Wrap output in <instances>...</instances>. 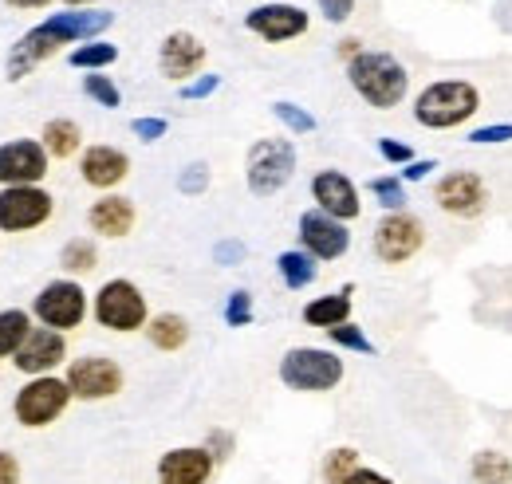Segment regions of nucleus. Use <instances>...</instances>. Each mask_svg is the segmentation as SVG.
<instances>
[{
    "label": "nucleus",
    "mask_w": 512,
    "mask_h": 484,
    "mask_svg": "<svg viewBox=\"0 0 512 484\" xmlns=\"http://www.w3.org/2000/svg\"><path fill=\"white\" fill-rule=\"evenodd\" d=\"M115 24V12H99V8H71V12H56L44 24L28 28L12 52H8V79H24L32 75L44 60H52L64 44H87L99 32H107Z\"/></svg>",
    "instance_id": "1"
},
{
    "label": "nucleus",
    "mask_w": 512,
    "mask_h": 484,
    "mask_svg": "<svg viewBox=\"0 0 512 484\" xmlns=\"http://www.w3.org/2000/svg\"><path fill=\"white\" fill-rule=\"evenodd\" d=\"M347 83L375 111H390L410 95V71L390 52H367L363 48L355 60H347Z\"/></svg>",
    "instance_id": "2"
},
{
    "label": "nucleus",
    "mask_w": 512,
    "mask_h": 484,
    "mask_svg": "<svg viewBox=\"0 0 512 484\" xmlns=\"http://www.w3.org/2000/svg\"><path fill=\"white\" fill-rule=\"evenodd\" d=\"M481 111V91L469 79H438L414 99V122L426 130H457Z\"/></svg>",
    "instance_id": "3"
},
{
    "label": "nucleus",
    "mask_w": 512,
    "mask_h": 484,
    "mask_svg": "<svg viewBox=\"0 0 512 484\" xmlns=\"http://www.w3.org/2000/svg\"><path fill=\"white\" fill-rule=\"evenodd\" d=\"M347 366L327 347H292L280 359V382L296 394H327L343 382Z\"/></svg>",
    "instance_id": "4"
},
{
    "label": "nucleus",
    "mask_w": 512,
    "mask_h": 484,
    "mask_svg": "<svg viewBox=\"0 0 512 484\" xmlns=\"http://www.w3.org/2000/svg\"><path fill=\"white\" fill-rule=\"evenodd\" d=\"M91 315H95L99 327H107V331H115V335L146 331V323H150L146 296H142V288H138L134 280H127V276H115V280H107V284L95 292Z\"/></svg>",
    "instance_id": "5"
},
{
    "label": "nucleus",
    "mask_w": 512,
    "mask_h": 484,
    "mask_svg": "<svg viewBox=\"0 0 512 484\" xmlns=\"http://www.w3.org/2000/svg\"><path fill=\"white\" fill-rule=\"evenodd\" d=\"M75 402L67 378H56V374H40V378H28L16 398H12V414L24 429H48L56 425L67 414V406Z\"/></svg>",
    "instance_id": "6"
},
{
    "label": "nucleus",
    "mask_w": 512,
    "mask_h": 484,
    "mask_svg": "<svg viewBox=\"0 0 512 484\" xmlns=\"http://www.w3.org/2000/svg\"><path fill=\"white\" fill-rule=\"evenodd\" d=\"M296 174V146L292 138H260L249 146L245 158V182L253 197H272Z\"/></svg>",
    "instance_id": "7"
},
{
    "label": "nucleus",
    "mask_w": 512,
    "mask_h": 484,
    "mask_svg": "<svg viewBox=\"0 0 512 484\" xmlns=\"http://www.w3.org/2000/svg\"><path fill=\"white\" fill-rule=\"evenodd\" d=\"M87 311H91V303H87L83 284L79 280H67V276L44 284L36 292V300H32V315L40 319V327H52V331H64V335L75 331V327H83Z\"/></svg>",
    "instance_id": "8"
},
{
    "label": "nucleus",
    "mask_w": 512,
    "mask_h": 484,
    "mask_svg": "<svg viewBox=\"0 0 512 484\" xmlns=\"http://www.w3.org/2000/svg\"><path fill=\"white\" fill-rule=\"evenodd\" d=\"M56 197L44 185H4L0 189V233H32L48 225Z\"/></svg>",
    "instance_id": "9"
},
{
    "label": "nucleus",
    "mask_w": 512,
    "mask_h": 484,
    "mask_svg": "<svg viewBox=\"0 0 512 484\" xmlns=\"http://www.w3.org/2000/svg\"><path fill=\"white\" fill-rule=\"evenodd\" d=\"M375 256L383 264H406L414 260L422 248H426V225L422 217H414L410 209H398V213H383L379 225H375Z\"/></svg>",
    "instance_id": "10"
},
{
    "label": "nucleus",
    "mask_w": 512,
    "mask_h": 484,
    "mask_svg": "<svg viewBox=\"0 0 512 484\" xmlns=\"http://www.w3.org/2000/svg\"><path fill=\"white\" fill-rule=\"evenodd\" d=\"M67 386L75 394V402H107L115 394H123L127 386V374L123 366L107 355H83V359H71L67 366Z\"/></svg>",
    "instance_id": "11"
},
{
    "label": "nucleus",
    "mask_w": 512,
    "mask_h": 484,
    "mask_svg": "<svg viewBox=\"0 0 512 484\" xmlns=\"http://www.w3.org/2000/svg\"><path fill=\"white\" fill-rule=\"evenodd\" d=\"M434 201L438 209L457 217V221H473L489 209V189H485V178L473 174V170H453L446 178H438L434 185Z\"/></svg>",
    "instance_id": "12"
},
{
    "label": "nucleus",
    "mask_w": 512,
    "mask_h": 484,
    "mask_svg": "<svg viewBox=\"0 0 512 484\" xmlns=\"http://www.w3.org/2000/svg\"><path fill=\"white\" fill-rule=\"evenodd\" d=\"M52 154L40 138H12L0 146V189L4 185H40L48 178Z\"/></svg>",
    "instance_id": "13"
},
{
    "label": "nucleus",
    "mask_w": 512,
    "mask_h": 484,
    "mask_svg": "<svg viewBox=\"0 0 512 484\" xmlns=\"http://www.w3.org/2000/svg\"><path fill=\"white\" fill-rule=\"evenodd\" d=\"M308 24H312V16H308L304 8H296V4H284V0H276V4H256V8L245 12V28H249L253 36H260L264 44H288V40L304 36Z\"/></svg>",
    "instance_id": "14"
},
{
    "label": "nucleus",
    "mask_w": 512,
    "mask_h": 484,
    "mask_svg": "<svg viewBox=\"0 0 512 484\" xmlns=\"http://www.w3.org/2000/svg\"><path fill=\"white\" fill-rule=\"evenodd\" d=\"M154 477L158 484H209L217 477V457L205 445H178L158 457Z\"/></svg>",
    "instance_id": "15"
},
{
    "label": "nucleus",
    "mask_w": 512,
    "mask_h": 484,
    "mask_svg": "<svg viewBox=\"0 0 512 484\" xmlns=\"http://www.w3.org/2000/svg\"><path fill=\"white\" fill-rule=\"evenodd\" d=\"M300 248H304V252H312L320 264H327V260L347 256V248H351V233H347V225H343V221L327 217L323 209H308V213H300Z\"/></svg>",
    "instance_id": "16"
},
{
    "label": "nucleus",
    "mask_w": 512,
    "mask_h": 484,
    "mask_svg": "<svg viewBox=\"0 0 512 484\" xmlns=\"http://www.w3.org/2000/svg\"><path fill=\"white\" fill-rule=\"evenodd\" d=\"M67 359V339L64 331H52V327H32V335L20 343V351L12 355V366L28 378H40V374H52L56 366Z\"/></svg>",
    "instance_id": "17"
},
{
    "label": "nucleus",
    "mask_w": 512,
    "mask_h": 484,
    "mask_svg": "<svg viewBox=\"0 0 512 484\" xmlns=\"http://www.w3.org/2000/svg\"><path fill=\"white\" fill-rule=\"evenodd\" d=\"M312 201H316V209H323L327 217H335V221H343V225L363 213L359 189H355V182H351L343 170H320V174L312 178Z\"/></svg>",
    "instance_id": "18"
},
{
    "label": "nucleus",
    "mask_w": 512,
    "mask_h": 484,
    "mask_svg": "<svg viewBox=\"0 0 512 484\" xmlns=\"http://www.w3.org/2000/svg\"><path fill=\"white\" fill-rule=\"evenodd\" d=\"M79 178L91 185V189H103V193H111L115 185H123L130 178L127 150H119V146H107V142H99V146H87V150L79 154Z\"/></svg>",
    "instance_id": "19"
},
{
    "label": "nucleus",
    "mask_w": 512,
    "mask_h": 484,
    "mask_svg": "<svg viewBox=\"0 0 512 484\" xmlns=\"http://www.w3.org/2000/svg\"><path fill=\"white\" fill-rule=\"evenodd\" d=\"M205 44L193 36V32H170L158 48V71L170 79V83H190L193 75L205 67Z\"/></svg>",
    "instance_id": "20"
},
{
    "label": "nucleus",
    "mask_w": 512,
    "mask_h": 484,
    "mask_svg": "<svg viewBox=\"0 0 512 484\" xmlns=\"http://www.w3.org/2000/svg\"><path fill=\"white\" fill-rule=\"evenodd\" d=\"M134 221H138V209L134 201L123 193H103L99 201H91L87 209V229L95 237H107V241H123L134 233Z\"/></svg>",
    "instance_id": "21"
},
{
    "label": "nucleus",
    "mask_w": 512,
    "mask_h": 484,
    "mask_svg": "<svg viewBox=\"0 0 512 484\" xmlns=\"http://www.w3.org/2000/svg\"><path fill=\"white\" fill-rule=\"evenodd\" d=\"M351 284H343L339 292L331 296H316V300L304 303V323L308 327H320V331H331L339 323H351Z\"/></svg>",
    "instance_id": "22"
},
{
    "label": "nucleus",
    "mask_w": 512,
    "mask_h": 484,
    "mask_svg": "<svg viewBox=\"0 0 512 484\" xmlns=\"http://www.w3.org/2000/svg\"><path fill=\"white\" fill-rule=\"evenodd\" d=\"M146 339H150L154 351L174 355V351H182V347L190 343V323H186V315H178V311H158V315H150V323H146Z\"/></svg>",
    "instance_id": "23"
},
{
    "label": "nucleus",
    "mask_w": 512,
    "mask_h": 484,
    "mask_svg": "<svg viewBox=\"0 0 512 484\" xmlns=\"http://www.w3.org/2000/svg\"><path fill=\"white\" fill-rule=\"evenodd\" d=\"M276 272H280V280H284L288 292H304V288L316 284L320 260H316L312 252H304V248H284V252L276 256Z\"/></svg>",
    "instance_id": "24"
},
{
    "label": "nucleus",
    "mask_w": 512,
    "mask_h": 484,
    "mask_svg": "<svg viewBox=\"0 0 512 484\" xmlns=\"http://www.w3.org/2000/svg\"><path fill=\"white\" fill-rule=\"evenodd\" d=\"M40 142H44V150H48L52 158L67 162V158H75V154L83 150V130H79L75 119H52V122H44Z\"/></svg>",
    "instance_id": "25"
},
{
    "label": "nucleus",
    "mask_w": 512,
    "mask_h": 484,
    "mask_svg": "<svg viewBox=\"0 0 512 484\" xmlns=\"http://www.w3.org/2000/svg\"><path fill=\"white\" fill-rule=\"evenodd\" d=\"M469 481L473 484H512V457L501 449H477L469 457Z\"/></svg>",
    "instance_id": "26"
},
{
    "label": "nucleus",
    "mask_w": 512,
    "mask_h": 484,
    "mask_svg": "<svg viewBox=\"0 0 512 484\" xmlns=\"http://www.w3.org/2000/svg\"><path fill=\"white\" fill-rule=\"evenodd\" d=\"M28 335H32V311H24V307H4V311H0V359L16 355Z\"/></svg>",
    "instance_id": "27"
},
{
    "label": "nucleus",
    "mask_w": 512,
    "mask_h": 484,
    "mask_svg": "<svg viewBox=\"0 0 512 484\" xmlns=\"http://www.w3.org/2000/svg\"><path fill=\"white\" fill-rule=\"evenodd\" d=\"M359 465H363V453H359L355 445H335V449L323 453L320 477H323V484H343Z\"/></svg>",
    "instance_id": "28"
},
{
    "label": "nucleus",
    "mask_w": 512,
    "mask_h": 484,
    "mask_svg": "<svg viewBox=\"0 0 512 484\" xmlns=\"http://www.w3.org/2000/svg\"><path fill=\"white\" fill-rule=\"evenodd\" d=\"M60 268L71 272V276H87L99 268V248L91 237H71V241L60 248Z\"/></svg>",
    "instance_id": "29"
},
{
    "label": "nucleus",
    "mask_w": 512,
    "mask_h": 484,
    "mask_svg": "<svg viewBox=\"0 0 512 484\" xmlns=\"http://www.w3.org/2000/svg\"><path fill=\"white\" fill-rule=\"evenodd\" d=\"M67 60H71V67H79V71H107L111 63H119V48L107 44V40H87Z\"/></svg>",
    "instance_id": "30"
},
{
    "label": "nucleus",
    "mask_w": 512,
    "mask_h": 484,
    "mask_svg": "<svg viewBox=\"0 0 512 484\" xmlns=\"http://www.w3.org/2000/svg\"><path fill=\"white\" fill-rule=\"evenodd\" d=\"M83 95H87L91 103L107 107V111L123 107V91L115 87V79H111V75H99V71H87V75H83Z\"/></svg>",
    "instance_id": "31"
},
{
    "label": "nucleus",
    "mask_w": 512,
    "mask_h": 484,
    "mask_svg": "<svg viewBox=\"0 0 512 484\" xmlns=\"http://www.w3.org/2000/svg\"><path fill=\"white\" fill-rule=\"evenodd\" d=\"M367 189L375 193V201L383 205L386 213H398V209H406V182L398 178V174H383V178H371Z\"/></svg>",
    "instance_id": "32"
},
{
    "label": "nucleus",
    "mask_w": 512,
    "mask_h": 484,
    "mask_svg": "<svg viewBox=\"0 0 512 484\" xmlns=\"http://www.w3.org/2000/svg\"><path fill=\"white\" fill-rule=\"evenodd\" d=\"M335 347H343V351H355V355H379V347L367 339V331L363 327H355V323H339V327H331V331H323Z\"/></svg>",
    "instance_id": "33"
},
{
    "label": "nucleus",
    "mask_w": 512,
    "mask_h": 484,
    "mask_svg": "<svg viewBox=\"0 0 512 484\" xmlns=\"http://www.w3.org/2000/svg\"><path fill=\"white\" fill-rule=\"evenodd\" d=\"M272 115L284 122V130H292V134H312L320 122H316V115H308L304 107H296V103H288V99H276L272 103Z\"/></svg>",
    "instance_id": "34"
},
{
    "label": "nucleus",
    "mask_w": 512,
    "mask_h": 484,
    "mask_svg": "<svg viewBox=\"0 0 512 484\" xmlns=\"http://www.w3.org/2000/svg\"><path fill=\"white\" fill-rule=\"evenodd\" d=\"M253 292H245V288H237V292H229V300H225V323L229 327H249L253 323Z\"/></svg>",
    "instance_id": "35"
},
{
    "label": "nucleus",
    "mask_w": 512,
    "mask_h": 484,
    "mask_svg": "<svg viewBox=\"0 0 512 484\" xmlns=\"http://www.w3.org/2000/svg\"><path fill=\"white\" fill-rule=\"evenodd\" d=\"M213 182V174H209V166L205 162H190L182 174H178V193H186V197H201L205 189Z\"/></svg>",
    "instance_id": "36"
},
{
    "label": "nucleus",
    "mask_w": 512,
    "mask_h": 484,
    "mask_svg": "<svg viewBox=\"0 0 512 484\" xmlns=\"http://www.w3.org/2000/svg\"><path fill=\"white\" fill-rule=\"evenodd\" d=\"M469 142H473V146H505V142H512V122L477 126V130H469Z\"/></svg>",
    "instance_id": "37"
},
{
    "label": "nucleus",
    "mask_w": 512,
    "mask_h": 484,
    "mask_svg": "<svg viewBox=\"0 0 512 484\" xmlns=\"http://www.w3.org/2000/svg\"><path fill=\"white\" fill-rule=\"evenodd\" d=\"M205 449L217 457V465H225V461L233 457V449H237V437H233L229 429H209V437H205Z\"/></svg>",
    "instance_id": "38"
},
{
    "label": "nucleus",
    "mask_w": 512,
    "mask_h": 484,
    "mask_svg": "<svg viewBox=\"0 0 512 484\" xmlns=\"http://www.w3.org/2000/svg\"><path fill=\"white\" fill-rule=\"evenodd\" d=\"M213 91H221V75H213V71H209V75H197V79H190V83H182V91H178V95L193 103V99H209Z\"/></svg>",
    "instance_id": "39"
},
{
    "label": "nucleus",
    "mask_w": 512,
    "mask_h": 484,
    "mask_svg": "<svg viewBox=\"0 0 512 484\" xmlns=\"http://www.w3.org/2000/svg\"><path fill=\"white\" fill-rule=\"evenodd\" d=\"M379 154L390 166H410L414 162V150L406 142H398V138H379Z\"/></svg>",
    "instance_id": "40"
},
{
    "label": "nucleus",
    "mask_w": 512,
    "mask_h": 484,
    "mask_svg": "<svg viewBox=\"0 0 512 484\" xmlns=\"http://www.w3.org/2000/svg\"><path fill=\"white\" fill-rule=\"evenodd\" d=\"M245 256H249L245 241H217L213 244V260H217L221 268H233V264H241Z\"/></svg>",
    "instance_id": "41"
},
{
    "label": "nucleus",
    "mask_w": 512,
    "mask_h": 484,
    "mask_svg": "<svg viewBox=\"0 0 512 484\" xmlns=\"http://www.w3.org/2000/svg\"><path fill=\"white\" fill-rule=\"evenodd\" d=\"M130 130H134V138H142V142H158V138H166V130H170V122L166 119H134L130 122Z\"/></svg>",
    "instance_id": "42"
},
{
    "label": "nucleus",
    "mask_w": 512,
    "mask_h": 484,
    "mask_svg": "<svg viewBox=\"0 0 512 484\" xmlns=\"http://www.w3.org/2000/svg\"><path fill=\"white\" fill-rule=\"evenodd\" d=\"M327 24H347L351 12H355V0H316Z\"/></svg>",
    "instance_id": "43"
},
{
    "label": "nucleus",
    "mask_w": 512,
    "mask_h": 484,
    "mask_svg": "<svg viewBox=\"0 0 512 484\" xmlns=\"http://www.w3.org/2000/svg\"><path fill=\"white\" fill-rule=\"evenodd\" d=\"M434 170H438V162H434V158H414L410 166H402V174H398V178H402V182H426Z\"/></svg>",
    "instance_id": "44"
},
{
    "label": "nucleus",
    "mask_w": 512,
    "mask_h": 484,
    "mask_svg": "<svg viewBox=\"0 0 512 484\" xmlns=\"http://www.w3.org/2000/svg\"><path fill=\"white\" fill-rule=\"evenodd\" d=\"M20 461H16V453H8V449H0V484H20Z\"/></svg>",
    "instance_id": "45"
},
{
    "label": "nucleus",
    "mask_w": 512,
    "mask_h": 484,
    "mask_svg": "<svg viewBox=\"0 0 512 484\" xmlns=\"http://www.w3.org/2000/svg\"><path fill=\"white\" fill-rule=\"evenodd\" d=\"M343 484H394V481H390L386 473H379V469H371V465H359Z\"/></svg>",
    "instance_id": "46"
},
{
    "label": "nucleus",
    "mask_w": 512,
    "mask_h": 484,
    "mask_svg": "<svg viewBox=\"0 0 512 484\" xmlns=\"http://www.w3.org/2000/svg\"><path fill=\"white\" fill-rule=\"evenodd\" d=\"M359 52H363V48H359V40H343V44H339V56H343V60H355Z\"/></svg>",
    "instance_id": "47"
},
{
    "label": "nucleus",
    "mask_w": 512,
    "mask_h": 484,
    "mask_svg": "<svg viewBox=\"0 0 512 484\" xmlns=\"http://www.w3.org/2000/svg\"><path fill=\"white\" fill-rule=\"evenodd\" d=\"M12 8H48L52 0H8Z\"/></svg>",
    "instance_id": "48"
},
{
    "label": "nucleus",
    "mask_w": 512,
    "mask_h": 484,
    "mask_svg": "<svg viewBox=\"0 0 512 484\" xmlns=\"http://www.w3.org/2000/svg\"><path fill=\"white\" fill-rule=\"evenodd\" d=\"M64 4H71V8H83V4H91V0H64Z\"/></svg>",
    "instance_id": "49"
}]
</instances>
